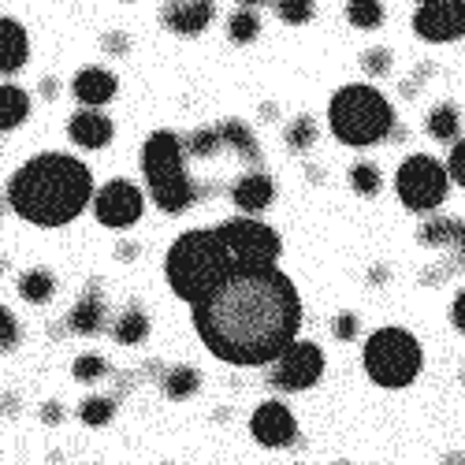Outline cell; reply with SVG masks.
Returning <instances> with one entry per match:
<instances>
[{
    "instance_id": "4",
    "label": "cell",
    "mask_w": 465,
    "mask_h": 465,
    "mask_svg": "<svg viewBox=\"0 0 465 465\" xmlns=\"http://www.w3.org/2000/svg\"><path fill=\"white\" fill-rule=\"evenodd\" d=\"M328 127L346 149H369L399 131V115L372 83H346L328 101Z\"/></svg>"
},
{
    "instance_id": "1",
    "label": "cell",
    "mask_w": 465,
    "mask_h": 465,
    "mask_svg": "<svg viewBox=\"0 0 465 465\" xmlns=\"http://www.w3.org/2000/svg\"><path fill=\"white\" fill-rule=\"evenodd\" d=\"M190 313L213 358L239 369H264L298 339L305 305L294 280L283 268H272L227 280Z\"/></svg>"
},
{
    "instance_id": "32",
    "label": "cell",
    "mask_w": 465,
    "mask_h": 465,
    "mask_svg": "<svg viewBox=\"0 0 465 465\" xmlns=\"http://www.w3.org/2000/svg\"><path fill=\"white\" fill-rule=\"evenodd\" d=\"M71 376L79 380V383H101L108 376V361L97 354V351H86L71 361Z\"/></svg>"
},
{
    "instance_id": "3",
    "label": "cell",
    "mask_w": 465,
    "mask_h": 465,
    "mask_svg": "<svg viewBox=\"0 0 465 465\" xmlns=\"http://www.w3.org/2000/svg\"><path fill=\"white\" fill-rule=\"evenodd\" d=\"M235 276H242V272L227 250V239L220 235V223L183 231L164 253V280H168L172 294L179 302H186L190 309L202 305L209 294H216Z\"/></svg>"
},
{
    "instance_id": "25",
    "label": "cell",
    "mask_w": 465,
    "mask_h": 465,
    "mask_svg": "<svg viewBox=\"0 0 465 465\" xmlns=\"http://www.w3.org/2000/svg\"><path fill=\"white\" fill-rule=\"evenodd\" d=\"M161 387H164V395L172 402H186V399H193L202 391V372L193 365H175V369H168L161 376Z\"/></svg>"
},
{
    "instance_id": "21",
    "label": "cell",
    "mask_w": 465,
    "mask_h": 465,
    "mask_svg": "<svg viewBox=\"0 0 465 465\" xmlns=\"http://www.w3.org/2000/svg\"><path fill=\"white\" fill-rule=\"evenodd\" d=\"M424 131H429V138H436L443 145L461 142V112H458V104L440 101L429 115H424Z\"/></svg>"
},
{
    "instance_id": "6",
    "label": "cell",
    "mask_w": 465,
    "mask_h": 465,
    "mask_svg": "<svg viewBox=\"0 0 465 465\" xmlns=\"http://www.w3.org/2000/svg\"><path fill=\"white\" fill-rule=\"evenodd\" d=\"M361 369L383 391H402V387L417 383L424 369V346L410 328H376L361 346Z\"/></svg>"
},
{
    "instance_id": "45",
    "label": "cell",
    "mask_w": 465,
    "mask_h": 465,
    "mask_svg": "<svg viewBox=\"0 0 465 465\" xmlns=\"http://www.w3.org/2000/svg\"><path fill=\"white\" fill-rule=\"evenodd\" d=\"M417 5H436V0H417Z\"/></svg>"
},
{
    "instance_id": "8",
    "label": "cell",
    "mask_w": 465,
    "mask_h": 465,
    "mask_svg": "<svg viewBox=\"0 0 465 465\" xmlns=\"http://www.w3.org/2000/svg\"><path fill=\"white\" fill-rule=\"evenodd\" d=\"M395 193L402 209L424 216V213H436L447 193H450V172L447 161L432 157V153H410V157L399 164L395 172Z\"/></svg>"
},
{
    "instance_id": "42",
    "label": "cell",
    "mask_w": 465,
    "mask_h": 465,
    "mask_svg": "<svg viewBox=\"0 0 465 465\" xmlns=\"http://www.w3.org/2000/svg\"><path fill=\"white\" fill-rule=\"evenodd\" d=\"M242 8H257V5H276V0H239Z\"/></svg>"
},
{
    "instance_id": "37",
    "label": "cell",
    "mask_w": 465,
    "mask_h": 465,
    "mask_svg": "<svg viewBox=\"0 0 465 465\" xmlns=\"http://www.w3.org/2000/svg\"><path fill=\"white\" fill-rule=\"evenodd\" d=\"M331 331H335V339H342V342L358 339V317H354V313H339L335 324H331Z\"/></svg>"
},
{
    "instance_id": "35",
    "label": "cell",
    "mask_w": 465,
    "mask_h": 465,
    "mask_svg": "<svg viewBox=\"0 0 465 465\" xmlns=\"http://www.w3.org/2000/svg\"><path fill=\"white\" fill-rule=\"evenodd\" d=\"M0 346H5V354H12L19 346V321H15V313L8 305L0 309Z\"/></svg>"
},
{
    "instance_id": "18",
    "label": "cell",
    "mask_w": 465,
    "mask_h": 465,
    "mask_svg": "<svg viewBox=\"0 0 465 465\" xmlns=\"http://www.w3.org/2000/svg\"><path fill=\"white\" fill-rule=\"evenodd\" d=\"M104 317H108V302H104V294H101V287L97 283H90L83 294H79V302L71 305V313H67V328L74 331V335H101L104 331Z\"/></svg>"
},
{
    "instance_id": "31",
    "label": "cell",
    "mask_w": 465,
    "mask_h": 465,
    "mask_svg": "<svg viewBox=\"0 0 465 465\" xmlns=\"http://www.w3.org/2000/svg\"><path fill=\"white\" fill-rule=\"evenodd\" d=\"M112 417H115V399L108 395H90L79 406V420L86 429H104V424H112Z\"/></svg>"
},
{
    "instance_id": "24",
    "label": "cell",
    "mask_w": 465,
    "mask_h": 465,
    "mask_svg": "<svg viewBox=\"0 0 465 465\" xmlns=\"http://www.w3.org/2000/svg\"><path fill=\"white\" fill-rule=\"evenodd\" d=\"M19 298L23 302H30V305H49L53 302V294H56V276L49 272V268H26V272L19 276Z\"/></svg>"
},
{
    "instance_id": "22",
    "label": "cell",
    "mask_w": 465,
    "mask_h": 465,
    "mask_svg": "<svg viewBox=\"0 0 465 465\" xmlns=\"http://www.w3.org/2000/svg\"><path fill=\"white\" fill-rule=\"evenodd\" d=\"M216 127H220L223 145L235 153L239 161H246V164H261V145H257L253 131H250L242 120H223V124H216Z\"/></svg>"
},
{
    "instance_id": "34",
    "label": "cell",
    "mask_w": 465,
    "mask_h": 465,
    "mask_svg": "<svg viewBox=\"0 0 465 465\" xmlns=\"http://www.w3.org/2000/svg\"><path fill=\"white\" fill-rule=\"evenodd\" d=\"M391 53H387V49H365L361 53V71L369 74V79H383V74L387 71H391Z\"/></svg>"
},
{
    "instance_id": "26",
    "label": "cell",
    "mask_w": 465,
    "mask_h": 465,
    "mask_svg": "<svg viewBox=\"0 0 465 465\" xmlns=\"http://www.w3.org/2000/svg\"><path fill=\"white\" fill-rule=\"evenodd\" d=\"M227 37L235 45H250L261 37V15L253 8H239V12H231L227 15Z\"/></svg>"
},
{
    "instance_id": "38",
    "label": "cell",
    "mask_w": 465,
    "mask_h": 465,
    "mask_svg": "<svg viewBox=\"0 0 465 465\" xmlns=\"http://www.w3.org/2000/svg\"><path fill=\"white\" fill-rule=\"evenodd\" d=\"M447 321H450V328H458L461 335H465V287L458 291V298L450 302V313H447Z\"/></svg>"
},
{
    "instance_id": "10",
    "label": "cell",
    "mask_w": 465,
    "mask_h": 465,
    "mask_svg": "<svg viewBox=\"0 0 465 465\" xmlns=\"http://www.w3.org/2000/svg\"><path fill=\"white\" fill-rule=\"evenodd\" d=\"M145 213V193L138 183L131 179H108L104 186H97V198H94V216L101 227L108 231H127L142 220Z\"/></svg>"
},
{
    "instance_id": "28",
    "label": "cell",
    "mask_w": 465,
    "mask_h": 465,
    "mask_svg": "<svg viewBox=\"0 0 465 465\" xmlns=\"http://www.w3.org/2000/svg\"><path fill=\"white\" fill-rule=\"evenodd\" d=\"M346 23L354 30H380L383 26V5L380 0H346Z\"/></svg>"
},
{
    "instance_id": "23",
    "label": "cell",
    "mask_w": 465,
    "mask_h": 465,
    "mask_svg": "<svg viewBox=\"0 0 465 465\" xmlns=\"http://www.w3.org/2000/svg\"><path fill=\"white\" fill-rule=\"evenodd\" d=\"M112 339L120 346H138V342L149 339V317H145V309L138 302H131L124 313L112 321Z\"/></svg>"
},
{
    "instance_id": "13",
    "label": "cell",
    "mask_w": 465,
    "mask_h": 465,
    "mask_svg": "<svg viewBox=\"0 0 465 465\" xmlns=\"http://www.w3.org/2000/svg\"><path fill=\"white\" fill-rule=\"evenodd\" d=\"M417 242L429 246V250H440L447 257L443 268H440V276H450V272H458V268H465V220L461 216L424 220L420 231H417Z\"/></svg>"
},
{
    "instance_id": "17",
    "label": "cell",
    "mask_w": 465,
    "mask_h": 465,
    "mask_svg": "<svg viewBox=\"0 0 465 465\" xmlns=\"http://www.w3.org/2000/svg\"><path fill=\"white\" fill-rule=\"evenodd\" d=\"M67 138H71V145H79V149H104L115 138V124L101 108H79L67 120Z\"/></svg>"
},
{
    "instance_id": "44",
    "label": "cell",
    "mask_w": 465,
    "mask_h": 465,
    "mask_svg": "<svg viewBox=\"0 0 465 465\" xmlns=\"http://www.w3.org/2000/svg\"><path fill=\"white\" fill-rule=\"evenodd\" d=\"M447 465H465V454H447Z\"/></svg>"
},
{
    "instance_id": "20",
    "label": "cell",
    "mask_w": 465,
    "mask_h": 465,
    "mask_svg": "<svg viewBox=\"0 0 465 465\" xmlns=\"http://www.w3.org/2000/svg\"><path fill=\"white\" fill-rule=\"evenodd\" d=\"M26 115H30V94L5 79V83H0V134L23 127Z\"/></svg>"
},
{
    "instance_id": "14",
    "label": "cell",
    "mask_w": 465,
    "mask_h": 465,
    "mask_svg": "<svg viewBox=\"0 0 465 465\" xmlns=\"http://www.w3.org/2000/svg\"><path fill=\"white\" fill-rule=\"evenodd\" d=\"M216 19V0H168L161 23L179 37H198Z\"/></svg>"
},
{
    "instance_id": "43",
    "label": "cell",
    "mask_w": 465,
    "mask_h": 465,
    "mask_svg": "<svg viewBox=\"0 0 465 465\" xmlns=\"http://www.w3.org/2000/svg\"><path fill=\"white\" fill-rule=\"evenodd\" d=\"M42 94H45V97H53V94H56V79H45V86H42Z\"/></svg>"
},
{
    "instance_id": "9",
    "label": "cell",
    "mask_w": 465,
    "mask_h": 465,
    "mask_svg": "<svg viewBox=\"0 0 465 465\" xmlns=\"http://www.w3.org/2000/svg\"><path fill=\"white\" fill-rule=\"evenodd\" d=\"M324 376V351L313 342V339H294L287 351L268 365V387L276 391H287V395H298V391H309L317 387Z\"/></svg>"
},
{
    "instance_id": "33",
    "label": "cell",
    "mask_w": 465,
    "mask_h": 465,
    "mask_svg": "<svg viewBox=\"0 0 465 465\" xmlns=\"http://www.w3.org/2000/svg\"><path fill=\"white\" fill-rule=\"evenodd\" d=\"M272 8L287 26H305L309 19L317 15V0H276Z\"/></svg>"
},
{
    "instance_id": "30",
    "label": "cell",
    "mask_w": 465,
    "mask_h": 465,
    "mask_svg": "<svg viewBox=\"0 0 465 465\" xmlns=\"http://www.w3.org/2000/svg\"><path fill=\"white\" fill-rule=\"evenodd\" d=\"M183 142H186V153H190L193 161H209V157H216V153L223 149L220 127H198L193 134H186Z\"/></svg>"
},
{
    "instance_id": "19",
    "label": "cell",
    "mask_w": 465,
    "mask_h": 465,
    "mask_svg": "<svg viewBox=\"0 0 465 465\" xmlns=\"http://www.w3.org/2000/svg\"><path fill=\"white\" fill-rule=\"evenodd\" d=\"M26 60H30V37L15 15H5L0 19V74L12 79V74L26 67Z\"/></svg>"
},
{
    "instance_id": "16",
    "label": "cell",
    "mask_w": 465,
    "mask_h": 465,
    "mask_svg": "<svg viewBox=\"0 0 465 465\" xmlns=\"http://www.w3.org/2000/svg\"><path fill=\"white\" fill-rule=\"evenodd\" d=\"M231 202H235V209L242 216H261L276 202V179L268 172H246L235 179V186H231Z\"/></svg>"
},
{
    "instance_id": "27",
    "label": "cell",
    "mask_w": 465,
    "mask_h": 465,
    "mask_svg": "<svg viewBox=\"0 0 465 465\" xmlns=\"http://www.w3.org/2000/svg\"><path fill=\"white\" fill-rule=\"evenodd\" d=\"M283 142H287V149H291V153H305V149H313V145H317V120H313L309 112L294 115V120L287 124V131H283Z\"/></svg>"
},
{
    "instance_id": "36",
    "label": "cell",
    "mask_w": 465,
    "mask_h": 465,
    "mask_svg": "<svg viewBox=\"0 0 465 465\" xmlns=\"http://www.w3.org/2000/svg\"><path fill=\"white\" fill-rule=\"evenodd\" d=\"M447 172H450V183L465 190V138L450 145V153H447Z\"/></svg>"
},
{
    "instance_id": "2",
    "label": "cell",
    "mask_w": 465,
    "mask_h": 465,
    "mask_svg": "<svg viewBox=\"0 0 465 465\" xmlns=\"http://www.w3.org/2000/svg\"><path fill=\"white\" fill-rule=\"evenodd\" d=\"M5 198L12 213L34 227H67L94 209L97 186L86 161L71 153H37L8 179Z\"/></svg>"
},
{
    "instance_id": "39",
    "label": "cell",
    "mask_w": 465,
    "mask_h": 465,
    "mask_svg": "<svg viewBox=\"0 0 465 465\" xmlns=\"http://www.w3.org/2000/svg\"><path fill=\"white\" fill-rule=\"evenodd\" d=\"M127 49H131V37H127V34H108V37H104V53L124 56Z\"/></svg>"
},
{
    "instance_id": "40",
    "label": "cell",
    "mask_w": 465,
    "mask_h": 465,
    "mask_svg": "<svg viewBox=\"0 0 465 465\" xmlns=\"http://www.w3.org/2000/svg\"><path fill=\"white\" fill-rule=\"evenodd\" d=\"M42 420H45V424H60V420H64L60 402H45V406H42Z\"/></svg>"
},
{
    "instance_id": "41",
    "label": "cell",
    "mask_w": 465,
    "mask_h": 465,
    "mask_svg": "<svg viewBox=\"0 0 465 465\" xmlns=\"http://www.w3.org/2000/svg\"><path fill=\"white\" fill-rule=\"evenodd\" d=\"M115 253H120V261H134L138 246H134V242H127V246H120V250H115Z\"/></svg>"
},
{
    "instance_id": "12",
    "label": "cell",
    "mask_w": 465,
    "mask_h": 465,
    "mask_svg": "<svg viewBox=\"0 0 465 465\" xmlns=\"http://www.w3.org/2000/svg\"><path fill=\"white\" fill-rule=\"evenodd\" d=\"M250 436L264 447V450H287L298 443V420L291 413V406H283L280 399H268L250 413Z\"/></svg>"
},
{
    "instance_id": "5",
    "label": "cell",
    "mask_w": 465,
    "mask_h": 465,
    "mask_svg": "<svg viewBox=\"0 0 465 465\" xmlns=\"http://www.w3.org/2000/svg\"><path fill=\"white\" fill-rule=\"evenodd\" d=\"M186 142L175 131H153L142 145V179L149 202L168 216L186 213L190 205H198V183L186 172Z\"/></svg>"
},
{
    "instance_id": "11",
    "label": "cell",
    "mask_w": 465,
    "mask_h": 465,
    "mask_svg": "<svg viewBox=\"0 0 465 465\" xmlns=\"http://www.w3.org/2000/svg\"><path fill=\"white\" fill-rule=\"evenodd\" d=\"M413 34L420 42L447 45L465 37V0H436V5H417Z\"/></svg>"
},
{
    "instance_id": "15",
    "label": "cell",
    "mask_w": 465,
    "mask_h": 465,
    "mask_svg": "<svg viewBox=\"0 0 465 465\" xmlns=\"http://www.w3.org/2000/svg\"><path fill=\"white\" fill-rule=\"evenodd\" d=\"M71 94H74V101H79L83 108H104L115 94H120V79H115L108 67L90 64V67H79V71H74Z\"/></svg>"
},
{
    "instance_id": "29",
    "label": "cell",
    "mask_w": 465,
    "mask_h": 465,
    "mask_svg": "<svg viewBox=\"0 0 465 465\" xmlns=\"http://www.w3.org/2000/svg\"><path fill=\"white\" fill-rule=\"evenodd\" d=\"M351 190L358 193V198H376V193L383 190V175H380V164H372V161H358V164H351Z\"/></svg>"
},
{
    "instance_id": "7",
    "label": "cell",
    "mask_w": 465,
    "mask_h": 465,
    "mask_svg": "<svg viewBox=\"0 0 465 465\" xmlns=\"http://www.w3.org/2000/svg\"><path fill=\"white\" fill-rule=\"evenodd\" d=\"M220 235L227 239V250L235 257L239 272L250 276V272H272L280 268V257H283V239L272 223H264L257 216H231L220 223Z\"/></svg>"
}]
</instances>
